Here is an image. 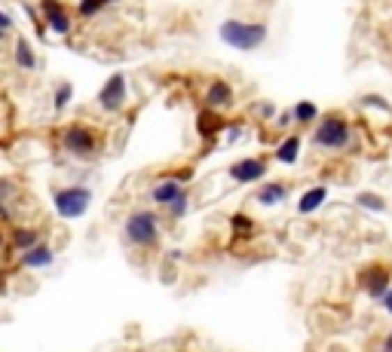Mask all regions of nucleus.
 <instances>
[{"label":"nucleus","instance_id":"nucleus-1","mask_svg":"<svg viewBox=\"0 0 392 352\" xmlns=\"http://www.w3.org/2000/svg\"><path fill=\"white\" fill-rule=\"evenodd\" d=\"M218 37L227 46H233V49L251 52V49H258V46H264V40H267V25H260V22L227 19V22H221Z\"/></svg>","mask_w":392,"mask_h":352},{"label":"nucleus","instance_id":"nucleus-2","mask_svg":"<svg viewBox=\"0 0 392 352\" xmlns=\"http://www.w3.org/2000/svg\"><path fill=\"white\" fill-rule=\"evenodd\" d=\"M123 236H126L129 245H138V248H148L159 239V218L157 211H132L123 224Z\"/></svg>","mask_w":392,"mask_h":352},{"label":"nucleus","instance_id":"nucleus-3","mask_svg":"<svg viewBox=\"0 0 392 352\" xmlns=\"http://www.w3.org/2000/svg\"><path fill=\"white\" fill-rule=\"evenodd\" d=\"M52 205H56V214L65 221H77L89 211L92 205V190L89 187H61L52 196Z\"/></svg>","mask_w":392,"mask_h":352},{"label":"nucleus","instance_id":"nucleus-4","mask_svg":"<svg viewBox=\"0 0 392 352\" xmlns=\"http://www.w3.org/2000/svg\"><path fill=\"white\" fill-rule=\"evenodd\" d=\"M61 147L71 153V157L86 159V157H92V153L98 150V135L92 132L89 126H80V122H74V126H68L65 132H61Z\"/></svg>","mask_w":392,"mask_h":352},{"label":"nucleus","instance_id":"nucleus-5","mask_svg":"<svg viewBox=\"0 0 392 352\" xmlns=\"http://www.w3.org/2000/svg\"><path fill=\"white\" fill-rule=\"evenodd\" d=\"M313 141H316V147H325V150H343L350 144V126H347V120L325 117V120L319 122Z\"/></svg>","mask_w":392,"mask_h":352},{"label":"nucleus","instance_id":"nucleus-6","mask_svg":"<svg viewBox=\"0 0 392 352\" xmlns=\"http://www.w3.org/2000/svg\"><path fill=\"white\" fill-rule=\"evenodd\" d=\"M126 98H129V83H126V77L123 74H111L107 77V83L102 89H98V104L104 107V111H120L123 104H126Z\"/></svg>","mask_w":392,"mask_h":352},{"label":"nucleus","instance_id":"nucleus-7","mask_svg":"<svg viewBox=\"0 0 392 352\" xmlns=\"http://www.w3.org/2000/svg\"><path fill=\"white\" fill-rule=\"evenodd\" d=\"M359 285L368 291V297L380 301V297L389 291V285H392V275H389V270L383 264H371L368 270H362V275H359Z\"/></svg>","mask_w":392,"mask_h":352},{"label":"nucleus","instance_id":"nucleus-8","mask_svg":"<svg viewBox=\"0 0 392 352\" xmlns=\"http://www.w3.org/2000/svg\"><path fill=\"white\" fill-rule=\"evenodd\" d=\"M40 13H43V22L52 34H68L71 31V13L58 3V0H40Z\"/></svg>","mask_w":392,"mask_h":352},{"label":"nucleus","instance_id":"nucleus-9","mask_svg":"<svg viewBox=\"0 0 392 352\" xmlns=\"http://www.w3.org/2000/svg\"><path fill=\"white\" fill-rule=\"evenodd\" d=\"M267 175V163L260 157H249V159H240V163L230 166V178L236 184H255Z\"/></svg>","mask_w":392,"mask_h":352},{"label":"nucleus","instance_id":"nucleus-10","mask_svg":"<svg viewBox=\"0 0 392 352\" xmlns=\"http://www.w3.org/2000/svg\"><path fill=\"white\" fill-rule=\"evenodd\" d=\"M52 260H56V255H52L49 245H46V242H37L34 248L22 251V260H19V264L25 266V270H46Z\"/></svg>","mask_w":392,"mask_h":352},{"label":"nucleus","instance_id":"nucleus-11","mask_svg":"<svg viewBox=\"0 0 392 352\" xmlns=\"http://www.w3.org/2000/svg\"><path fill=\"white\" fill-rule=\"evenodd\" d=\"M205 104L212 111H224V107L233 104V86L227 80H214L209 89H205Z\"/></svg>","mask_w":392,"mask_h":352},{"label":"nucleus","instance_id":"nucleus-12","mask_svg":"<svg viewBox=\"0 0 392 352\" xmlns=\"http://www.w3.org/2000/svg\"><path fill=\"white\" fill-rule=\"evenodd\" d=\"M184 193V187H181V181H175V178H166V181H159L157 187L150 190V199L157 205H172L175 199H178Z\"/></svg>","mask_w":392,"mask_h":352},{"label":"nucleus","instance_id":"nucleus-13","mask_svg":"<svg viewBox=\"0 0 392 352\" xmlns=\"http://www.w3.org/2000/svg\"><path fill=\"white\" fill-rule=\"evenodd\" d=\"M301 147H304V138L301 135H288L285 141L276 147V159H279L282 166H295L297 157H301Z\"/></svg>","mask_w":392,"mask_h":352},{"label":"nucleus","instance_id":"nucleus-14","mask_svg":"<svg viewBox=\"0 0 392 352\" xmlns=\"http://www.w3.org/2000/svg\"><path fill=\"white\" fill-rule=\"evenodd\" d=\"M325 199H328V187H322V184H319V187H310L301 199H297V214H313V211H319V205L325 202Z\"/></svg>","mask_w":392,"mask_h":352},{"label":"nucleus","instance_id":"nucleus-15","mask_svg":"<svg viewBox=\"0 0 392 352\" xmlns=\"http://www.w3.org/2000/svg\"><path fill=\"white\" fill-rule=\"evenodd\" d=\"M13 65H19L22 71H34V67H37V56H34V49H31L28 40H15Z\"/></svg>","mask_w":392,"mask_h":352},{"label":"nucleus","instance_id":"nucleus-16","mask_svg":"<svg viewBox=\"0 0 392 352\" xmlns=\"http://www.w3.org/2000/svg\"><path fill=\"white\" fill-rule=\"evenodd\" d=\"M285 196H288V187L285 184H279V181H273V184H267V187L258 190V202L260 205H279Z\"/></svg>","mask_w":392,"mask_h":352},{"label":"nucleus","instance_id":"nucleus-17","mask_svg":"<svg viewBox=\"0 0 392 352\" xmlns=\"http://www.w3.org/2000/svg\"><path fill=\"white\" fill-rule=\"evenodd\" d=\"M37 242H40V233H37V230H31V227H15V230H13V245H15L19 251L34 248Z\"/></svg>","mask_w":392,"mask_h":352},{"label":"nucleus","instance_id":"nucleus-18","mask_svg":"<svg viewBox=\"0 0 392 352\" xmlns=\"http://www.w3.org/2000/svg\"><path fill=\"white\" fill-rule=\"evenodd\" d=\"M356 205H359V209H365V211H374V214L386 211V199L377 196V193H371V190H362V193L356 196Z\"/></svg>","mask_w":392,"mask_h":352},{"label":"nucleus","instance_id":"nucleus-19","mask_svg":"<svg viewBox=\"0 0 392 352\" xmlns=\"http://www.w3.org/2000/svg\"><path fill=\"white\" fill-rule=\"evenodd\" d=\"M291 113H295L297 122H313V120L319 117V107L313 104V102H297L295 107H291Z\"/></svg>","mask_w":392,"mask_h":352},{"label":"nucleus","instance_id":"nucleus-20","mask_svg":"<svg viewBox=\"0 0 392 352\" xmlns=\"http://www.w3.org/2000/svg\"><path fill=\"white\" fill-rule=\"evenodd\" d=\"M221 126H224V122H221V117L218 113H203V117H199V132H203L205 138H212L214 132H221Z\"/></svg>","mask_w":392,"mask_h":352},{"label":"nucleus","instance_id":"nucleus-21","mask_svg":"<svg viewBox=\"0 0 392 352\" xmlns=\"http://www.w3.org/2000/svg\"><path fill=\"white\" fill-rule=\"evenodd\" d=\"M230 227H233V236H245V239H249L251 233H255V224H251L249 218H245V214H233V218H230Z\"/></svg>","mask_w":392,"mask_h":352},{"label":"nucleus","instance_id":"nucleus-22","mask_svg":"<svg viewBox=\"0 0 392 352\" xmlns=\"http://www.w3.org/2000/svg\"><path fill=\"white\" fill-rule=\"evenodd\" d=\"M71 95H74V86L71 83H61V86L56 89V95H52V107H56V111H65L68 102H71Z\"/></svg>","mask_w":392,"mask_h":352},{"label":"nucleus","instance_id":"nucleus-23","mask_svg":"<svg viewBox=\"0 0 392 352\" xmlns=\"http://www.w3.org/2000/svg\"><path fill=\"white\" fill-rule=\"evenodd\" d=\"M107 6V0H80V6H77V13L83 15V19H92V15H98Z\"/></svg>","mask_w":392,"mask_h":352},{"label":"nucleus","instance_id":"nucleus-24","mask_svg":"<svg viewBox=\"0 0 392 352\" xmlns=\"http://www.w3.org/2000/svg\"><path fill=\"white\" fill-rule=\"evenodd\" d=\"M187 205H190V193L184 190V193H181L178 199H175L172 205H166V209H168V218H175V221L184 218V214H187Z\"/></svg>","mask_w":392,"mask_h":352},{"label":"nucleus","instance_id":"nucleus-25","mask_svg":"<svg viewBox=\"0 0 392 352\" xmlns=\"http://www.w3.org/2000/svg\"><path fill=\"white\" fill-rule=\"evenodd\" d=\"M255 111H258V117H260V120H273V113H276V104H267V102H264V104H258Z\"/></svg>","mask_w":392,"mask_h":352},{"label":"nucleus","instance_id":"nucleus-26","mask_svg":"<svg viewBox=\"0 0 392 352\" xmlns=\"http://www.w3.org/2000/svg\"><path fill=\"white\" fill-rule=\"evenodd\" d=\"M6 31H13V15L0 10V34H6Z\"/></svg>","mask_w":392,"mask_h":352},{"label":"nucleus","instance_id":"nucleus-27","mask_svg":"<svg viewBox=\"0 0 392 352\" xmlns=\"http://www.w3.org/2000/svg\"><path fill=\"white\" fill-rule=\"evenodd\" d=\"M380 303H383V310H386L389 316H392V285H389V291H386V294L380 297Z\"/></svg>","mask_w":392,"mask_h":352},{"label":"nucleus","instance_id":"nucleus-28","mask_svg":"<svg viewBox=\"0 0 392 352\" xmlns=\"http://www.w3.org/2000/svg\"><path fill=\"white\" fill-rule=\"evenodd\" d=\"M291 120H295V113H291V111H285V113H282V117H279V126H288Z\"/></svg>","mask_w":392,"mask_h":352},{"label":"nucleus","instance_id":"nucleus-29","mask_svg":"<svg viewBox=\"0 0 392 352\" xmlns=\"http://www.w3.org/2000/svg\"><path fill=\"white\" fill-rule=\"evenodd\" d=\"M380 352H392V334H386V340H383V349Z\"/></svg>","mask_w":392,"mask_h":352},{"label":"nucleus","instance_id":"nucleus-30","mask_svg":"<svg viewBox=\"0 0 392 352\" xmlns=\"http://www.w3.org/2000/svg\"><path fill=\"white\" fill-rule=\"evenodd\" d=\"M0 248H3V233H0Z\"/></svg>","mask_w":392,"mask_h":352},{"label":"nucleus","instance_id":"nucleus-31","mask_svg":"<svg viewBox=\"0 0 392 352\" xmlns=\"http://www.w3.org/2000/svg\"><path fill=\"white\" fill-rule=\"evenodd\" d=\"M107 3H117V0H107Z\"/></svg>","mask_w":392,"mask_h":352},{"label":"nucleus","instance_id":"nucleus-32","mask_svg":"<svg viewBox=\"0 0 392 352\" xmlns=\"http://www.w3.org/2000/svg\"><path fill=\"white\" fill-rule=\"evenodd\" d=\"M3 37H6V34H0V40H3Z\"/></svg>","mask_w":392,"mask_h":352}]
</instances>
